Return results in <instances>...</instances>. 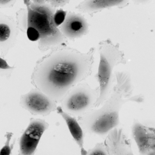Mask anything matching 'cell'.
Returning a JSON list of instances; mask_svg holds the SVG:
<instances>
[{
    "instance_id": "cell-3",
    "label": "cell",
    "mask_w": 155,
    "mask_h": 155,
    "mask_svg": "<svg viewBox=\"0 0 155 155\" xmlns=\"http://www.w3.org/2000/svg\"><path fill=\"white\" fill-rule=\"evenodd\" d=\"M23 2L27 9L28 28H35L40 35L38 41L39 50L45 52L57 46L67 44L68 39L54 23L53 17L56 9L47 2L38 6L33 4L31 0Z\"/></svg>"
},
{
    "instance_id": "cell-18",
    "label": "cell",
    "mask_w": 155,
    "mask_h": 155,
    "mask_svg": "<svg viewBox=\"0 0 155 155\" xmlns=\"http://www.w3.org/2000/svg\"><path fill=\"white\" fill-rule=\"evenodd\" d=\"M67 14L68 12L63 9H60L56 10L53 17V20L54 24L57 27H60L64 21Z\"/></svg>"
},
{
    "instance_id": "cell-17",
    "label": "cell",
    "mask_w": 155,
    "mask_h": 155,
    "mask_svg": "<svg viewBox=\"0 0 155 155\" xmlns=\"http://www.w3.org/2000/svg\"><path fill=\"white\" fill-rule=\"evenodd\" d=\"M15 68V66L9 65L5 58L0 57V72L1 76L2 74L6 77H9Z\"/></svg>"
},
{
    "instance_id": "cell-13",
    "label": "cell",
    "mask_w": 155,
    "mask_h": 155,
    "mask_svg": "<svg viewBox=\"0 0 155 155\" xmlns=\"http://www.w3.org/2000/svg\"><path fill=\"white\" fill-rule=\"evenodd\" d=\"M56 111L65 121L71 134L80 149L81 154L87 155V151L84 147L85 133L77 118L65 112L61 106L57 107Z\"/></svg>"
},
{
    "instance_id": "cell-11",
    "label": "cell",
    "mask_w": 155,
    "mask_h": 155,
    "mask_svg": "<svg viewBox=\"0 0 155 155\" xmlns=\"http://www.w3.org/2000/svg\"><path fill=\"white\" fill-rule=\"evenodd\" d=\"M104 143L108 155H133L131 140L123 129L117 127L110 131Z\"/></svg>"
},
{
    "instance_id": "cell-20",
    "label": "cell",
    "mask_w": 155,
    "mask_h": 155,
    "mask_svg": "<svg viewBox=\"0 0 155 155\" xmlns=\"http://www.w3.org/2000/svg\"><path fill=\"white\" fill-rule=\"evenodd\" d=\"M47 2L51 7L56 9L60 7H64L69 3V0H46Z\"/></svg>"
},
{
    "instance_id": "cell-2",
    "label": "cell",
    "mask_w": 155,
    "mask_h": 155,
    "mask_svg": "<svg viewBox=\"0 0 155 155\" xmlns=\"http://www.w3.org/2000/svg\"><path fill=\"white\" fill-rule=\"evenodd\" d=\"M116 83L110 95L98 109L93 110L78 117L84 133L103 137L120 123V112L127 102L140 103L144 97L133 95V87L130 74L123 71L115 73Z\"/></svg>"
},
{
    "instance_id": "cell-6",
    "label": "cell",
    "mask_w": 155,
    "mask_h": 155,
    "mask_svg": "<svg viewBox=\"0 0 155 155\" xmlns=\"http://www.w3.org/2000/svg\"><path fill=\"white\" fill-rule=\"evenodd\" d=\"M57 104L53 99L36 88L20 97L21 107L33 115H49L56 111Z\"/></svg>"
},
{
    "instance_id": "cell-1",
    "label": "cell",
    "mask_w": 155,
    "mask_h": 155,
    "mask_svg": "<svg viewBox=\"0 0 155 155\" xmlns=\"http://www.w3.org/2000/svg\"><path fill=\"white\" fill-rule=\"evenodd\" d=\"M96 49L83 52L67 44L57 46L36 62L31 84L57 103L92 73Z\"/></svg>"
},
{
    "instance_id": "cell-9",
    "label": "cell",
    "mask_w": 155,
    "mask_h": 155,
    "mask_svg": "<svg viewBox=\"0 0 155 155\" xmlns=\"http://www.w3.org/2000/svg\"><path fill=\"white\" fill-rule=\"evenodd\" d=\"M131 132L140 154L155 155L154 128L146 126L138 120L135 119L132 125Z\"/></svg>"
},
{
    "instance_id": "cell-19",
    "label": "cell",
    "mask_w": 155,
    "mask_h": 155,
    "mask_svg": "<svg viewBox=\"0 0 155 155\" xmlns=\"http://www.w3.org/2000/svg\"><path fill=\"white\" fill-rule=\"evenodd\" d=\"M27 36L29 41L38 42L40 40V35L36 29L31 27H28L26 31Z\"/></svg>"
},
{
    "instance_id": "cell-21",
    "label": "cell",
    "mask_w": 155,
    "mask_h": 155,
    "mask_svg": "<svg viewBox=\"0 0 155 155\" xmlns=\"http://www.w3.org/2000/svg\"><path fill=\"white\" fill-rule=\"evenodd\" d=\"M16 0H0V8H11L15 5Z\"/></svg>"
},
{
    "instance_id": "cell-12",
    "label": "cell",
    "mask_w": 155,
    "mask_h": 155,
    "mask_svg": "<svg viewBox=\"0 0 155 155\" xmlns=\"http://www.w3.org/2000/svg\"><path fill=\"white\" fill-rule=\"evenodd\" d=\"M129 5L130 2L127 0H85L76 5L75 8L81 13L93 17L105 9L114 7L123 8Z\"/></svg>"
},
{
    "instance_id": "cell-14",
    "label": "cell",
    "mask_w": 155,
    "mask_h": 155,
    "mask_svg": "<svg viewBox=\"0 0 155 155\" xmlns=\"http://www.w3.org/2000/svg\"><path fill=\"white\" fill-rule=\"evenodd\" d=\"M16 22L19 30L26 33L28 28V12L27 8H22L16 13Z\"/></svg>"
},
{
    "instance_id": "cell-4",
    "label": "cell",
    "mask_w": 155,
    "mask_h": 155,
    "mask_svg": "<svg viewBox=\"0 0 155 155\" xmlns=\"http://www.w3.org/2000/svg\"><path fill=\"white\" fill-rule=\"evenodd\" d=\"M99 64L95 75L99 84V93L95 107H99L110 95L113 87V71L115 67L127 63L125 53L121 50L118 43L110 39L103 40L98 44Z\"/></svg>"
},
{
    "instance_id": "cell-7",
    "label": "cell",
    "mask_w": 155,
    "mask_h": 155,
    "mask_svg": "<svg viewBox=\"0 0 155 155\" xmlns=\"http://www.w3.org/2000/svg\"><path fill=\"white\" fill-rule=\"evenodd\" d=\"M49 126L44 120L30 118L29 124L19 139V155H34L42 136Z\"/></svg>"
},
{
    "instance_id": "cell-16",
    "label": "cell",
    "mask_w": 155,
    "mask_h": 155,
    "mask_svg": "<svg viewBox=\"0 0 155 155\" xmlns=\"http://www.w3.org/2000/svg\"><path fill=\"white\" fill-rule=\"evenodd\" d=\"M88 155H108L107 150L104 142L97 143L92 149L87 151Z\"/></svg>"
},
{
    "instance_id": "cell-8",
    "label": "cell",
    "mask_w": 155,
    "mask_h": 155,
    "mask_svg": "<svg viewBox=\"0 0 155 155\" xmlns=\"http://www.w3.org/2000/svg\"><path fill=\"white\" fill-rule=\"evenodd\" d=\"M19 30L12 16L0 14V57L5 58L18 41Z\"/></svg>"
},
{
    "instance_id": "cell-15",
    "label": "cell",
    "mask_w": 155,
    "mask_h": 155,
    "mask_svg": "<svg viewBox=\"0 0 155 155\" xmlns=\"http://www.w3.org/2000/svg\"><path fill=\"white\" fill-rule=\"evenodd\" d=\"M13 135V133L12 132H7L6 133L5 135L6 142L0 150V155H10L12 153V149L14 145L13 144L10 145V143Z\"/></svg>"
},
{
    "instance_id": "cell-5",
    "label": "cell",
    "mask_w": 155,
    "mask_h": 155,
    "mask_svg": "<svg viewBox=\"0 0 155 155\" xmlns=\"http://www.w3.org/2000/svg\"><path fill=\"white\" fill-rule=\"evenodd\" d=\"M98 87L93 88L86 83H79L70 90L61 102L62 110L78 118L95 107L98 96Z\"/></svg>"
},
{
    "instance_id": "cell-22",
    "label": "cell",
    "mask_w": 155,
    "mask_h": 155,
    "mask_svg": "<svg viewBox=\"0 0 155 155\" xmlns=\"http://www.w3.org/2000/svg\"><path fill=\"white\" fill-rule=\"evenodd\" d=\"M31 1L33 4L38 6L43 5L47 3L46 0H31Z\"/></svg>"
},
{
    "instance_id": "cell-10",
    "label": "cell",
    "mask_w": 155,
    "mask_h": 155,
    "mask_svg": "<svg viewBox=\"0 0 155 155\" xmlns=\"http://www.w3.org/2000/svg\"><path fill=\"white\" fill-rule=\"evenodd\" d=\"M89 27V24L84 16L76 12H69L59 28L66 39L74 41L88 34Z\"/></svg>"
}]
</instances>
